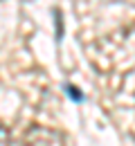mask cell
<instances>
[{
  "label": "cell",
  "instance_id": "cell-3",
  "mask_svg": "<svg viewBox=\"0 0 135 146\" xmlns=\"http://www.w3.org/2000/svg\"><path fill=\"white\" fill-rule=\"evenodd\" d=\"M65 94H68L72 101H83V94H81L79 88H74L72 83H68V86H65Z\"/></svg>",
  "mask_w": 135,
  "mask_h": 146
},
{
  "label": "cell",
  "instance_id": "cell-1",
  "mask_svg": "<svg viewBox=\"0 0 135 146\" xmlns=\"http://www.w3.org/2000/svg\"><path fill=\"white\" fill-rule=\"evenodd\" d=\"M20 146H65V135L57 128L32 124L23 133Z\"/></svg>",
  "mask_w": 135,
  "mask_h": 146
},
{
  "label": "cell",
  "instance_id": "cell-2",
  "mask_svg": "<svg viewBox=\"0 0 135 146\" xmlns=\"http://www.w3.org/2000/svg\"><path fill=\"white\" fill-rule=\"evenodd\" d=\"M0 146H11V130L0 121Z\"/></svg>",
  "mask_w": 135,
  "mask_h": 146
}]
</instances>
